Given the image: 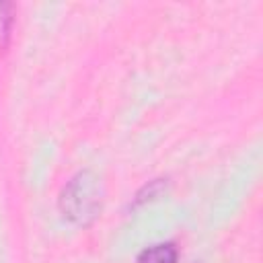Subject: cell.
Segmentation results:
<instances>
[{"label": "cell", "mask_w": 263, "mask_h": 263, "mask_svg": "<svg viewBox=\"0 0 263 263\" xmlns=\"http://www.w3.org/2000/svg\"><path fill=\"white\" fill-rule=\"evenodd\" d=\"M103 181L92 171H78L60 191V212L74 226H90L103 208Z\"/></svg>", "instance_id": "6da1fadb"}, {"label": "cell", "mask_w": 263, "mask_h": 263, "mask_svg": "<svg viewBox=\"0 0 263 263\" xmlns=\"http://www.w3.org/2000/svg\"><path fill=\"white\" fill-rule=\"evenodd\" d=\"M179 253L173 242H158L144 249L136 263H177Z\"/></svg>", "instance_id": "7a4b0ae2"}]
</instances>
